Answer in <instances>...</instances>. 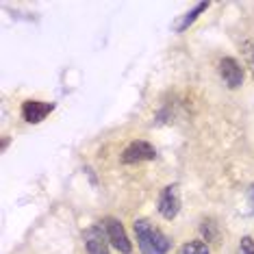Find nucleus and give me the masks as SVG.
I'll use <instances>...</instances> for the list:
<instances>
[{
	"instance_id": "obj_10",
	"label": "nucleus",
	"mask_w": 254,
	"mask_h": 254,
	"mask_svg": "<svg viewBox=\"0 0 254 254\" xmlns=\"http://www.w3.org/2000/svg\"><path fill=\"white\" fill-rule=\"evenodd\" d=\"M239 254H254V239L252 237H244V239H241Z\"/></svg>"
},
{
	"instance_id": "obj_12",
	"label": "nucleus",
	"mask_w": 254,
	"mask_h": 254,
	"mask_svg": "<svg viewBox=\"0 0 254 254\" xmlns=\"http://www.w3.org/2000/svg\"><path fill=\"white\" fill-rule=\"evenodd\" d=\"M246 53H248V59H250V65H252V74H254V39L246 42Z\"/></svg>"
},
{
	"instance_id": "obj_4",
	"label": "nucleus",
	"mask_w": 254,
	"mask_h": 254,
	"mask_svg": "<svg viewBox=\"0 0 254 254\" xmlns=\"http://www.w3.org/2000/svg\"><path fill=\"white\" fill-rule=\"evenodd\" d=\"M219 74H222L224 83L228 85L230 89H237L244 85V67H241V63L233 59V57H224L222 61H219Z\"/></svg>"
},
{
	"instance_id": "obj_8",
	"label": "nucleus",
	"mask_w": 254,
	"mask_h": 254,
	"mask_svg": "<svg viewBox=\"0 0 254 254\" xmlns=\"http://www.w3.org/2000/svg\"><path fill=\"white\" fill-rule=\"evenodd\" d=\"M206 9H209V2H198V4H195V7H193L191 11H189V13H185L183 18L176 22V24H174V31H176V33L187 31V28L191 26L195 20H198V15L202 13V11H206Z\"/></svg>"
},
{
	"instance_id": "obj_3",
	"label": "nucleus",
	"mask_w": 254,
	"mask_h": 254,
	"mask_svg": "<svg viewBox=\"0 0 254 254\" xmlns=\"http://www.w3.org/2000/svg\"><path fill=\"white\" fill-rule=\"evenodd\" d=\"M154 157H157V150L150 146L148 141L139 139V141L128 143V146L124 148L120 161H122L124 165H132V163H143V161H152Z\"/></svg>"
},
{
	"instance_id": "obj_2",
	"label": "nucleus",
	"mask_w": 254,
	"mask_h": 254,
	"mask_svg": "<svg viewBox=\"0 0 254 254\" xmlns=\"http://www.w3.org/2000/svg\"><path fill=\"white\" fill-rule=\"evenodd\" d=\"M102 228H105V233H107V239L111 241V246L118 252H122V254H130L132 252L128 235H126V230H124V226H122V222H120V219L105 217V219H102Z\"/></svg>"
},
{
	"instance_id": "obj_13",
	"label": "nucleus",
	"mask_w": 254,
	"mask_h": 254,
	"mask_svg": "<svg viewBox=\"0 0 254 254\" xmlns=\"http://www.w3.org/2000/svg\"><path fill=\"white\" fill-rule=\"evenodd\" d=\"M250 206H252V215H254V185L250 187Z\"/></svg>"
},
{
	"instance_id": "obj_6",
	"label": "nucleus",
	"mask_w": 254,
	"mask_h": 254,
	"mask_svg": "<svg viewBox=\"0 0 254 254\" xmlns=\"http://www.w3.org/2000/svg\"><path fill=\"white\" fill-rule=\"evenodd\" d=\"M181 211V195H178L176 185H167L159 195V213L165 219H174Z\"/></svg>"
},
{
	"instance_id": "obj_7",
	"label": "nucleus",
	"mask_w": 254,
	"mask_h": 254,
	"mask_svg": "<svg viewBox=\"0 0 254 254\" xmlns=\"http://www.w3.org/2000/svg\"><path fill=\"white\" fill-rule=\"evenodd\" d=\"M83 239H85V246H87V254H109L107 237L102 235L100 226L87 228L85 230V235H83Z\"/></svg>"
},
{
	"instance_id": "obj_5",
	"label": "nucleus",
	"mask_w": 254,
	"mask_h": 254,
	"mask_svg": "<svg viewBox=\"0 0 254 254\" xmlns=\"http://www.w3.org/2000/svg\"><path fill=\"white\" fill-rule=\"evenodd\" d=\"M55 111V102H44V100H24L22 105V118L28 124H39Z\"/></svg>"
},
{
	"instance_id": "obj_11",
	"label": "nucleus",
	"mask_w": 254,
	"mask_h": 254,
	"mask_svg": "<svg viewBox=\"0 0 254 254\" xmlns=\"http://www.w3.org/2000/svg\"><path fill=\"white\" fill-rule=\"evenodd\" d=\"M202 233H204L206 239H213V237H215V224H213L211 219H209V222H204V224H202Z\"/></svg>"
},
{
	"instance_id": "obj_9",
	"label": "nucleus",
	"mask_w": 254,
	"mask_h": 254,
	"mask_svg": "<svg viewBox=\"0 0 254 254\" xmlns=\"http://www.w3.org/2000/svg\"><path fill=\"white\" fill-rule=\"evenodd\" d=\"M178 254H211L204 241H187L185 246H181Z\"/></svg>"
},
{
	"instance_id": "obj_1",
	"label": "nucleus",
	"mask_w": 254,
	"mask_h": 254,
	"mask_svg": "<svg viewBox=\"0 0 254 254\" xmlns=\"http://www.w3.org/2000/svg\"><path fill=\"white\" fill-rule=\"evenodd\" d=\"M135 235L141 254H167L172 250V241L157 226H152V222H148V219H137Z\"/></svg>"
}]
</instances>
